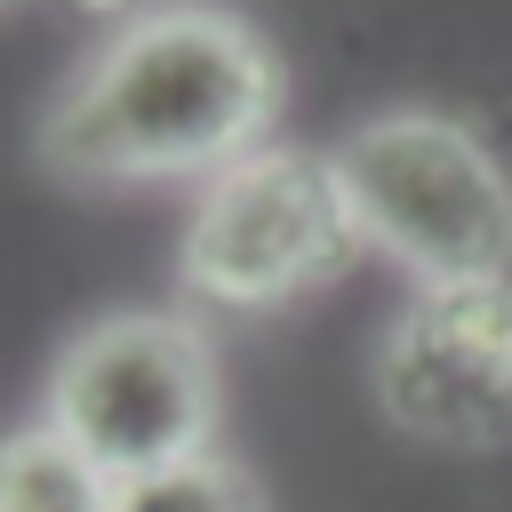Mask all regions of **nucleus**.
<instances>
[{"instance_id": "nucleus-5", "label": "nucleus", "mask_w": 512, "mask_h": 512, "mask_svg": "<svg viewBox=\"0 0 512 512\" xmlns=\"http://www.w3.org/2000/svg\"><path fill=\"white\" fill-rule=\"evenodd\" d=\"M376 408L424 448H504L512 440V280L408 288L368 360Z\"/></svg>"}, {"instance_id": "nucleus-6", "label": "nucleus", "mask_w": 512, "mask_h": 512, "mask_svg": "<svg viewBox=\"0 0 512 512\" xmlns=\"http://www.w3.org/2000/svg\"><path fill=\"white\" fill-rule=\"evenodd\" d=\"M0 512H120V480L32 416L0 432Z\"/></svg>"}, {"instance_id": "nucleus-3", "label": "nucleus", "mask_w": 512, "mask_h": 512, "mask_svg": "<svg viewBox=\"0 0 512 512\" xmlns=\"http://www.w3.org/2000/svg\"><path fill=\"white\" fill-rule=\"evenodd\" d=\"M360 248L368 240L336 160L264 144L256 160L200 184L176 240V280L192 304H216V312H280L336 288L360 264Z\"/></svg>"}, {"instance_id": "nucleus-7", "label": "nucleus", "mask_w": 512, "mask_h": 512, "mask_svg": "<svg viewBox=\"0 0 512 512\" xmlns=\"http://www.w3.org/2000/svg\"><path fill=\"white\" fill-rule=\"evenodd\" d=\"M120 512H272L256 472L232 464L224 448L208 456H184L168 472H144V480H120Z\"/></svg>"}, {"instance_id": "nucleus-1", "label": "nucleus", "mask_w": 512, "mask_h": 512, "mask_svg": "<svg viewBox=\"0 0 512 512\" xmlns=\"http://www.w3.org/2000/svg\"><path fill=\"white\" fill-rule=\"evenodd\" d=\"M288 112L272 40L216 0H152L112 24L48 96L32 144L56 184H216L256 160Z\"/></svg>"}, {"instance_id": "nucleus-4", "label": "nucleus", "mask_w": 512, "mask_h": 512, "mask_svg": "<svg viewBox=\"0 0 512 512\" xmlns=\"http://www.w3.org/2000/svg\"><path fill=\"white\" fill-rule=\"evenodd\" d=\"M216 416H224V376H216L208 328L184 312L88 320L80 336H64L40 392V424H56L112 480H144L184 456H208Z\"/></svg>"}, {"instance_id": "nucleus-8", "label": "nucleus", "mask_w": 512, "mask_h": 512, "mask_svg": "<svg viewBox=\"0 0 512 512\" xmlns=\"http://www.w3.org/2000/svg\"><path fill=\"white\" fill-rule=\"evenodd\" d=\"M0 8H16V0H0Z\"/></svg>"}, {"instance_id": "nucleus-2", "label": "nucleus", "mask_w": 512, "mask_h": 512, "mask_svg": "<svg viewBox=\"0 0 512 512\" xmlns=\"http://www.w3.org/2000/svg\"><path fill=\"white\" fill-rule=\"evenodd\" d=\"M328 160L344 176L360 240L392 256L416 288L512 280V176L456 112H368Z\"/></svg>"}]
</instances>
